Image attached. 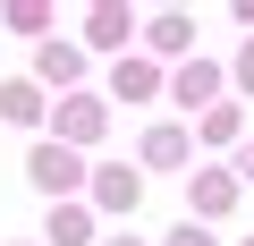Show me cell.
Masks as SVG:
<instances>
[{"mask_svg": "<svg viewBox=\"0 0 254 246\" xmlns=\"http://www.w3.org/2000/svg\"><path fill=\"white\" fill-rule=\"evenodd\" d=\"M34 187H51V195H60V187H76V162H68L60 145H43V153H34Z\"/></svg>", "mask_w": 254, "mask_h": 246, "instance_id": "6da1fadb", "label": "cell"}, {"mask_svg": "<svg viewBox=\"0 0 254 246\" xmlns=\"http://www.w3.org/2000/svg\"><path fill=\"white\" fill-rule=\"evenodd\" d=\"M93 195H102V204H136V170H102Z\"/></svg>", "mask_w": 254, "mask_h": 246, "instance_id": "7a4b0ae2", "label": "cell"}, {"mask_svg": "<svg viewBox=\"0 0 254 246\" xmlns=\"http://www.w3.org/2000/svg\"><path fill=\"white\" fill-rule=\"evenodd\" d=\"M60 128H68V136H102V110H93V102H68Z\"/></svg>", "mask_w": 254, "mask_h": 246, "instance_id": "3957f363", "label": "cell"}, {"mask_svg": "<svg viewBox=\"0 0 254 246\" xmlns=\"http://www.w3.org/2000/svg\"><path fill=\"white\" fill-rule=\"evenodd\" d=\"M170 246H212V238H203V229H178V238H170Z\"/></svg>", "mask_w": 254, "mask_h": 246, "instance_id": "277c9868", "label": "cell"}, {"mask_svg": "<svg viewBox=\"0 0 254 246\" xmlns=\"http://www.w3.org/2000/svg\"><path fill=\"white\" fill-rule=\"evenodd\" d=\"M119 246H136V238H119Z\"/></svg>", "mask_w": 254, "mask_h": 246, "instance_id": "5b68a950", "label": "cell"}, {"mask_svg": "<svg viewBox=\"0 0 254 246\" xmlns=\"http://www.w3.org/2000/svg\"><path fill=\"white\" fill-rule=\"evenodd\" d=\"M246 246H254V238H246Z\"/></svg>", "mask_w": 254, "mask_h": 246, "instance_id": "8992f818", "label": "cell"}]
</instances>
